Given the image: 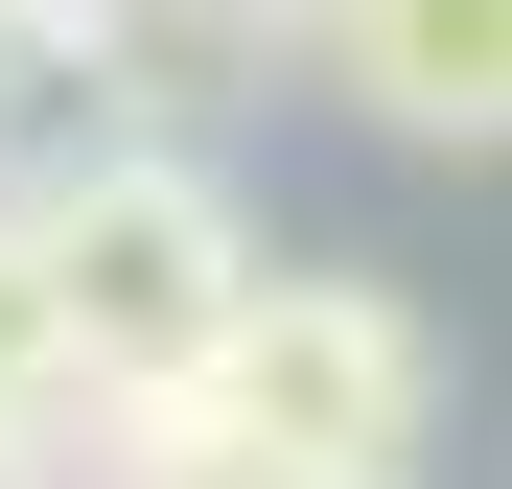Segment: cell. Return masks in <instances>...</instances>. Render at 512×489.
<instances>
[{"instance_id":"cell-1","label":"cell","mask_w":512,"mask_h":489,"mask_svg":"<svg viewBox=\"0 0 512 489\" xmlns=\"http://www.w3.org/2000/svg\"><path fill=\"white\" fill-rule=\"evenodd\" d=\"M117 420H140V489H163V466H419L443 350H419L396 280H280V257H256Z\"/></svg>"},{"instance_id":"cell-2","label":"cell","mask_w":512,"mask_h":489,"mask_svg":"<svg viewBox=\"0 0 512 489\" xmlns=\"http://www.w3.org/2000/svg\"><path fill=\"white\" fill-rule=\"evenodd\" d=\"M0 233H24V280H47V350L94 373V396H140L187 326L256 280V210L210 187L187 140H70L47 187H0Z\"/></svg>"},{"instance_id":"cell-3","label":"cell","mask_w":512,"mask_h":489,"mask_svg":"<svg viewBox=\"0 0 512 489\" xmlns=\"http://www.w3.org/2000/svg\"><path fill=\"white\" fill-rule=\"evenodd\" d=\"M303 47L350 70L396 140H466L489 163V117H512V0H303Z\"/></svg>"},{"instance_id":"cell-4","label":"cell","mask_w":512,"mask_h":489,"mask_svg":"<svg viewBox=\"0 0 512 489\" xmlns=\"http://www.w3.org/2000/svg\"><path fill=\"white\" fill-rule=\"evenodd\" d=\"M47 373H70V350H47V280H24V233H0V420H24Z\"/></svg>"},{"instance_id":"cell-5","label":"cell","mask_w":512,"mask_h":489,"mask_svg":"<svg viewBox=\"0 0 512 489\" xmlns=\"http://www.w3.org/2000/svg\"><path fill=\"white\" fill-rule=\"evenodd\" d=\"M163 489H419V466H163Z\"/></svg>"},{"instance_id":"cell-6","label":"cell","mask_w":512,"mask_h":489,"mask_svg":"<svg viewBox=\"0 0 512 489\" xmlns=\"http://www.w3.org/2000/svg\"><path fill=\"white\" fill-rule=\"evenodd\" d=\"M256 24H303V0H256Z\"/></svg>"}]
</instances>
